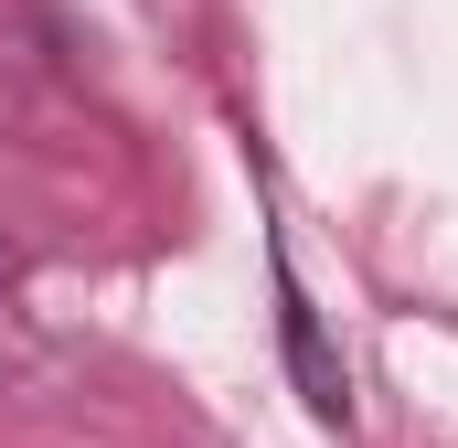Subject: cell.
<instances>
[{
  "instance_id": "1",
  "label": "cell",
  "mask_w": 458,
  "mask_h": 448,
  "mask_svg": "<svg viewBox=\"0 0 458 448\" xmlns=\"http://www.w3.org/2000/svg\"><path fill=\"white\" fill-rule=\"evenodd\" d=\"M277 332H288V363H299L310 417H320V427H342V417H352V384H342V363H331V341H320V310L299 299V278H288V267H277Z\"/></svg>"
}]
</instances>
